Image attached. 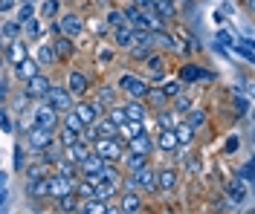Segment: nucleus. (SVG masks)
<instances>
[{"instance_id":"15","label":"nucleus","mask_w":255,"mask_h":214,"mask_svg":"<svg viewBox=\"0 0 255 214\" xmlns=\"http://www.w3.org/2000/svg\"><path fill=\"white\" fill-rule=\"evenodd\" d=\"M151 139H154V153H174V150H180V142H177L174 131L157 128L151 133Z\"/></svg>"},{"instance_id":"28","label":"nucleus","mask_w":255,"mask_h":214,"mask_svg":"<svg viewBox=\"0 0 255 214\" xmlns=\"http://www.w3.org/2000/svg\"><path fill=\"white\" fill-rule=\"evenodd\" d=\"M174 136H177V142H180V148H186V145L191 148V145H194V139H197V131L191 128L186 119H180V122L174 125Z\"/></svg>"},{"instance_id":"17","label":"nucleus","mask_w":255,"mask_h":214,"mask_svg":"<svg viewBox=\"0 0 255 214\" xmlns=\"http://www.w3.org/2000/svg\"><path fill=\"white\" fill-rule=\"evenodd\" d=\"M122 110H125V119H136V122H148V116H151V107L145 104V99H125L119 104Z\"/></svg>"},{"instance_id":"52","label":"nucleus","mask_w":255,"mask_h":214,"mask_svg":"<svg viewBox=\"0 0 255 214\" xmlns=\"http://www.w3.org/2000/svg\"><path fill=\"white\" fill-rule=\"evenodd\" d=\"M17 0H0V15H9V12H15Z\"/></svg>"},{"instance_id":"46","label":"nucleus","mask_w":255,"mask_h":214,"mask_svg":"<svg viewBox=\"0 0 255 214\" xmlns=\"http://www.w3.org/2000/svg\"><path fill=\"white\" fill-rule=\"evenodd\" d=\"M102 20L108 23V29H116V26L128 23V20H125V12H122V6H119V9H108V15L102 17Z\"/></svg>"},{"instance_id":"48","label":"nucleus","mask_w":255,"mask_h":214,"mask_svg":"<svg viewBox=\"0 0 255 214\" xmlns=\"http://www.w3.org/2000/svg\"><path fill=\"white\" fill-rule=\"evenodd\" d=\"M96 61H99V64H113V61H116V50H113V47H102V50L96 52Z\"/></svg>"},{"instance_id":"3","label":"nucleus","mask_w":255,"mask_h":214,"mask_svg":"<svg viewBox=\"0 0 255 214\" xmlns=\"http://www.w3.org/2000/svg\"><path fill=\"white\" fill-rule=\"evenodd\" d=\"M90 150H93L96 156H102L105 162H119L122 153H125V142L119 136H113V139H93Z\"/></svg>"},{"instance_id":"39","label":"nucleus","mask_w":255,"mask_h":214,"mask_svg":"<svg viewBox=\"0 0 255 214\" xmlns=\"http://www.w3.org/2000/svg\"><path fill=\"white\" fill-rule=\"evenodd\" d=\"M73 191H76V197H79V200H90V197H93V191H96V182L87 180V177H79Z\"/></svg>"},{"instance_id":"53","label":"nucleus","mask_w":255,"mask_h":214,"mask_svg":"<svg viewBox=\"0 0 255 214\" xmlns=\"http://www.w3.org/2000/svg\"><path fill=\"white\" fill-rule=\"evenodd\" d=\"M238 145H241V139H238V136H229V142H226V153L238 150Z\"/></svg>"},{"instance_id":"50","label":"nucleus","mask_w":255,"mask_h":214,"mask_svg":"<svg viewBox=\"0 0 255 214\" xmlns=\"http://www.w3.org/2000/svg\"><path fill=\"white\" fill-rule=\"evenodd\" d=\"M186 171H189L191 177H200V171H203V165H200V159H197V156H191V162L186 159Z\"/></svg>"},{"instance_id":"55","label":"nucleus","mask_w":255,"mask_h":214,"mask_svg":"<svg viewBox=\"0 0 255 214\" xmlns=\"http://www.w3.org/2000/svg\"><path fill=\"white\" fill-rule=\"evenodd\" d=\"M241 3H244V6H247V9H253V0H241Z\"/></svg>"},{"instance_id":"41","label":"nucleus","mask_w":255,"mask_h":214,"mask_svg":"<svg viewBox=\"0 0 255 214\" xmlns=\"http://www.w3.org/2000/svg\"><path fill=\"white\" fill-rule=\"evenodd\" d=\"M159 90L165 93V99H174L180 90H186V84L180 81V78H162V81H159Z\"/></svg>"},{"instance_id":"35","label":"nucleus","mask_w":255,"mask_h":214,"mask_svg":"<svg viewBox=\"0 0 255 214\" xmlns=\"http://www.w3.org/2000/svg\"><path fill=\"white\" fill-rule=\"evenodd\" d=\"M79 203L81 200L76 197V191H70V194H64V197L55 200V212H61V214H79Z\"/></svg>"},{"instance_id":"23","label":"nucleus","mask_w":255,"mask_h":214,"mask_svg":"<svg viewBox=\"0 0 255 214\" xmlns=\"http://www.w3.org/2000/svg\"><path fill=\"white\" fill-rule=\"evenodd\" d=\"M12 72H15V78H17V81L23 84L26 78H32L35 72H41V67H38V61H35V58H29V55H26L23 61L12 64Z\"/></svg>"},{"instance_id":"45","label":"nucleus","mask_w":255,"mask_h":214,"mask_svg":"<svg viewBox=\"0 0 255 214\" xmlns=\"http://www.w3.org/2000/svg\"><path fill=\"white\" fill-rule=\"evenodd\" d=\"M35 17V3H17L15 6V20L23 26L26 20H32Z\"/></svg>"},{"instance_id":"12","label":"nucleus","mask_w":255,"mask_h":214,"mask_svg":"<svg viewBox=\"0 0 255 214\" xmlns=\"http://www.w3.org/2000/svg\"><path fill=\"white\" fill-rule=\"evenodd\" d=\"M49 84H52V78H49L47 72L41 70V72H35L32 78H26L20 90L26 93V99H29V101H41V99H44V93H47V87H49Z\"/></svg>"},{"instance_id":"20","label":"nucleus","mask_w":255,"mask_h":214,"mask_svg":"<svg viewBox=\"0 0 255 214\" xmlns=\"http://www.w3.org/2000/svg\"><path fill=\"white\" fill-rule=\"evenodd\" d=\"M151 9L157 12V17L165 23V26H168L171 20L180 17V6H177L174 0H154V3H151Z\"/></svg>"},{"instance_id":"40","label":"nucleus","mask_w":255,"mask_h":214,"mask_svg":"<svg viewBox=\"0 0 255 214\" xmlns=\"http://www.w3.org/2000/svg\"><path fill=\"white\" fill-rule=\"evenodd\" d=\"M0 35H3L6 41H15V38H23V26H20L17 20H3V26H0Z\"/></svg>"},{"instance_id":"8","label":"nucleus","mask_w":255,"mask_h":214,"mask_svg":"<svg viewBox=\"0 0 255 214\" xmlns=\"http://www.w3.org/2000/svg\"><path fill=\"white\" fill-rule=\"evenodd\" d=\"M44 101H47V104H52L58 113H64V110H73V101H76V99L67 93V87H64V84L52 81L47 87V93H44Z\"/></svg>"},{"instance_id":"27","label":"nucleus","mask_w":255,"mask_h":214,"mask_svg":"<svg viewBox=\"0 0 255 214\" xmlns=\"http://www.w3.org/2000/svg\"><path fill=\"white\" fill-rule=\"evenodd\" d=\"M122 168H119V162H102V171L96 174L93 182H119L122 185Z\"/></svg>"},{"instance_id":"31","label":"nucleus","mask_w":255,"mask_h":214,"mask_svg":"<svg viewBox=\"0 0 255 214\" xmlns=\"http://www.w3.org/2000/svg\"><path fill=\"white\" fill-rule=\"evenodd\" d=\"M154 122H157V128H165V131H174V125L180 122V116L165 104V107H159V110H154Z\"/></svg>"},{"instance_id":"54","label":"nucleus","mask_w":255,"mask_h":214,"mask_svg":"<svg viewBox=\"0 0 255 214\" xmlns=\"http://www.w3.org/2000/svg\"><path fill=\"white\" fill-rule=\"evenodd\" d=\"M177 6H180V9H189V6H194V0H174Z\"/></svg>"},{"instance_id":"30","label":"nucleus","mask_w":255,"mask_h":214,"mask_svg":"<svg viewBox=\"0 0 255 214\" xmlns=\"http://www.w3.org/2000/svg\"><path fill=\"white\" fill-rule=\"evenodd\" d=\"M247 188H250V185L235 177L232 182H226V197H229V200H232V203L241 209V203H247Z\"/></svg>"},{"instance_id":"14","label":"nucleus","mask_w":255,"mask_h":214,"mask_svg":"<svg viewBox=\"0 0 255 214\" xmlns=\"http://www.w3.org/2000/svg\"><path fill=\"white\" fill-rule=\"evenodd\" d=\"M177 185H180V171L174 165L157 168V194H174Z\"/></svg>"},{"instance_id":"19","label":"nucleus","mask_w":255,"mask_h":214,"mask_svg":"<svg viewBox=\"0 0 255 214\" xmlns=\"http://www.w3.org/2000/svg\"><path fill=\"white\" fill-rule=\"evenodd\" d=\"M125 150L145 153V156H154V139H151V133L142 131V133H136V136H130V139L125 142Z\"/></svg>"},{"instance_id":"18","label":"nucleus","mask_w":255,"mask_h":214,"mask_svg":"<svg viewBox=\"0 0 255 214\" xmlns=\"http://www.w3.org/2000/svg\"><path fill=\"white\" fill-rule=\"evenodd\" d=\"M23 191L32 203H41V200H49V185H47V177H32V180L23 182Z\"/></svg>"},{"instance_id":"11","label":"nucleus","mask_w":255,"mask_h":214,"mask_svg":"<svg viewBox=\"0 0 255 214\" xmlns=\"http://www.w3.org/2000/svg\"><path fill=\"white\" fill-rule=\"evenodd\" d=\"M177 78L186 84V87H194V84H200V81H212V72L203 70L200 64H194V61H186V64L177 70Z\"/></svg>"},{"instance_id":"2","label":"nucleus","mask_w":255,"mask_h":214,"mask_svg":"<svg viewBox=\"0 0 255 214\" xmlns=\"http://www.w3.org/2000/svg\"><path fill=\"white\" fill-rule=\"evenodd\" d=\"M148 87H151V81H148L145 75H139V72L122 70V72L116 75V90L125 93V99H145Z\"/></svg>"},{"instance_id":"51","label":"nucleus","mask_w":255,"mask_h":214,"mask_svg":"<svg viewBox=\"0 0 255 214\" xmlns=\"http://www.w3.org/2000/svg\"><path fill=\"white\" fill-rule=\"evenodd\" d=\"M90 29H93V35H99V38H105V35L111 32L105 20H93V23H90Z\"/></svg>"},{"instance_id":"9","label":"nucleus","mask_w":255,"mask_h":214,"mask_svg":"<svg viewBox=\"0 0 255 214\" xmlns=\"http://www.w3.org/2000/svg\"><path fill=\"white\" fill-rule=\"evenodd\" d=\"M76 180H79V177H64V174H58V171L49 168V174H47L49 200H58V197H64V194H70V191L76 188Z\"/></svg>"},{"instance_id":"42","label":"nucleus","mask_w":255,"mask_h":214,"mask_svg":"<svg viewBox=\"0 0 255 214\" xmlns=\"http://www.w3.org/2000/svg\"><path fill=\"white\" fill-rule=\"evenodd\" d=\"M23 35H26V41H41L44 38V29H41V20L38 17H32L23 23Z\"/></svg>"},{"instance_id":"36","label":"nucleus","mask_w":255,"mask_h":214,"mask_svg":"<svg viewBox=\"0 0 255 214\" xmlns=\"http://www.w3.org/2000/svg\"><path fill=\"white\" fill-rule=\"evenodd\" d=\"M29 55V47H26V41L23 38H15V41H9V64H17V61H23Z\"/></svg>"},{"instance_id":"43","label":"nucleus","mask_w":255,"mask_h":214,"mask_svg":"<svg viewBox=\"0 0 255 214\" xmlns=\"http://www.w3.org/2000/svg\"><path fill=\"white\" fill-rule=\"evenodd\" d=\"M186 122H189L194 131H200V128L209 122V116H206V110H200V107H191L189 113H186Z\"/></svg>"},{"instance_id":"1","label":"nucleus","mask_w":255,"mask_h":214,"mask_svg":"<svg viewBox=\"0 0 255 214\" xmlns=\"http://www.w3.org/2000/svg\"><path fill=\"white\" fill-rule=\"evenodd\" d=\"M122 188H136L142 197H157V165H142L139 171L122 177Z\"/></svg>"},{"instance_id":"5","label":"nucleus","mask_w":255,"mask_h":214,"mask_svg":"<svg viewBox=\"0 0 255 214\" xmlns=\"http://www.w3.org/2000/svg\"><path fill=\"white\" fill-rule=\"evenodd\" d=\"M64 87H67V93L73 96V99H87V93H90V75L84 72V70H67V78H64Z\"/></svg>"},{"instance_id":"49","label":"nucleus","mask_w":255,"mask_h":214,"mask_svg":"<svg viewBox=\"0 0 255 214\" xmlns=\"http://www.w3.org/2000/svg\"><path fill=\"white\" fill-rule=\"evenodd\" d=\"M238 180H244L247 185L253 182V159H247V162L241 165V171H238Z\"/></svg>"},{"instance_id":"38","label":"nucleus","mask_w":255,"mask_h":214,"mask_svg":"<svg viewBox=\"0 0 255 214\" xmlns=\"http://www.w3.org/2000/svg\"><path fill=\"white\" fill-rule=\"evenodd\" d=\"M122 12H125V20L133 26V29H142V9H139L136 3H130V0H128L125 6H122Z\"/></svg>"},{"instance_id":"13","label":"nucleus","mask_w":255,"mask_h":214,"mask_svg":"<svg viewBox=\"0 0 255 214\" xmlns=\"http://www.w3.org/2000/svg\"><path fill=\"white\" fill-rule=\"evenodd\" d=\"M52 139H55V131H47V128L29 122V128H26V145H29L32 153H38L41 148H47Z\"/></svg>"},{"instance_id":"6","label":"nucleus","mask_w":255,"mask_h":214,"mask_svg":"<svg viewBox=\"0 0 255 214\" xmlns=\"http://www.w3.org/2000/svg\"><path fill=\"white\" fill-rule=\"evenodd\" d=\"M116 209H119V214H139V212H145V200L136 188H119Z\"/></svg>"},{"instance_id":"22","label":"nucleus","mask_w":255,"mask_h":214,"mask_svg":"<svg viewBox=\"0 0 255 214\" xmlns=\"http://www.w3.org/2000/svg\"><path fill=\"white\" fill-rule=\"evenodd\" d=\"M52 50L58 55V64H64V61H70V58L76 55V44H73V38H67V35H55Z\"/></svg>"},{"instance_id":"47","label":"nucleus","mask_w":255,"mask_h":214,"mask_svg":"<svg viewBox=\"0 0 255 214\" xmlns=\"http://www.w3.org/2000/svg\"><path fill=\"white\" fill-rule=\"evenodd\" d=\"M52 171H58V174H64V177H79V165L70 162V159H64V156L52 165Z\"/></svg>"},{"instance_id":"26","label":"nucleus","mask_w":255,"mask_h":214,"mask_svg":"<svg viewBox=\"0 0 255 214\" xmlns=\"http://www.w3.org/2000/svg\"><path fill=\"white\" fill-rule=\"evenodd\" d=\"M87 153H90V142H84V139H76L73 145H67V148L61 150L64 159H70V162H76V165H79Z\"/></svg>"},{"instance_id":"32","label":"nucleus","mask_w":255,"mask_h":214,"mask_svg":"<svg viewBox=\"0 0 255 214\" xmlns=\"http://www.w3.org/2000/svg\"><path fill=\"white\" fill-rule=\"evenodd\" d=\"M35 12H38V17H41V20H55V17H58V12H61V0H38V9H35Z\"/></svg>"},{"instance_id":"7","label":"nucleus","mask_w":255,"mask_h":214,"mask_svg":"<svg viewBox=\"0 0 255 214\" xmlns=\"http://www.w3.org/2000/svg\"><path fill=\"white\" fill-rule=\"evenodd\" d=\"M58 110L52 107V104H47V101H35V107H32V122L35 125H41V128H47V131H55L58 128Z\"/></svg>"},{"instance_id":"29","label":"nucleus","mask_w":255,"mask_h":214,"mask_svg":"<svg viewBox=\"0 0 255 214\" xmlns=\"http://www.w3.org/2000/svg\"><path fill=\"white\" fill-rule=\"evenodd\" d=\"M168 107H171V110H174L177 116H186V113L191 110V107H194V99H191L189 90H180L174 99H168Z\"/></svg>"},{"instance_id":"25","label":"nucleus","mask_w":255,"mask_h":214,"mask_svg":"<svg viewBox=\"0 0 255 214\" xmlns=\"http://www.w3.org/2000/svg\"><path fill=\"white\" fill-rule=\"evenodd\" d=\"M151 41H154V50H159V52H174L177 50V38L165 26L162 29H157V32H151Z\"/></svg>"},{"instance_id":"21","label":"nucleus","mask_w":255,"mask_h":214,"mask_svg":"<svg viewBox=\"0 0 255 214\" xmlns=\"http://www.w3.org/2000/svg\"><path fill=\"white\" fill-rule=\"evenodd\" d=\"M32 58L38 61L41 70H47V67H58V55H55V50H52V41H41Z\"/></svg>"},{"instance_id":"37","label":"nucleus","mask_w":255,"mask_h":214,"mask_svg":"<svg viewBox=\"0 0 255 214\" xmlns=\"http://www.w3.org/2000/svg\"><path fill=\"white\" fill-rule=\"evenodd\" d=\"M145 104H148V107H151V113H154V110H159V107H165L168 99H165V93H162L159 87L151 84V87H148V93H145Z\"/></svg>"},{"instance_id":"4","label":"nucleus","mask_w":255,"mask_h":214,"mask_svg":"<svg viewBox=\"0 0 255 214\" xmlns=\"http://www.w3.org/2000/svg\"><path fill=\"white\" fill-rule=\"evenodd\" d=\"M55 26H58V35H67V38H73V41L87 29V23H84V17H81L79 12H58Z\"/></svg>"},{"instance_id":"44","label":"nucleus","mask_w":255,"mask_h":214,"mask_svg":"<svg viewBox=\"0 0 255 214\" xmlns=\"http://www.w3.org/2000/svg\"><path fill=\"white\" fill-rule=\"evenodd\" d=\"M47 174H49V165L41 162V159H32V162L26 165V171H23L26 180H32V177H47Z\"/></svg>"},{"instance_id":"24","label":"nucleus","mask_w":255,"mask_h":214,"mask_svg":"<svg viewBox=\"0 0 255 214\" xmlns=\"http://www.w3.org/2000/svg\"><path fill=\"white\" fill-rule=\"evenodd\" d=\"M102 162H105V159H102V156H96L93 150H90V153H87V156H84V159L79 162V177L96 180V174L102 171Z\"/></svg>"},{"instance_id":"56","label":"nucleus","mask_w":255,"mask_h":214,"mask_svg":"<svg viewBox=\"0 0 255 214\" xmlns=\"http://www.w3.org/2000/svg\"><path fill=\"white\" fill-rule=\"evenodd\" d=\"M17 3H38V0H17Z\"/></svg>"},{"instance_id":"10","label":"nucleus","mask_w":255,"mask_h":214,"mask_svg":"<svg viewBox=\"0 0 255 214\" xmlns=\"http://www.w3.org/2000/svg\"><path fill=\"white\" fill-rule=\"evenodd\" d=\"M142 70L148 72V81H154V84H159L162 78H165V52H159V50H154L151 55H145L142 61Z\"/></svg>"},{"instance_id":"34","label":"nucleus","mask_w":255,"mask_h":214,"mask_svg":"<svg viewBox=\"0 0 255 214\" xmlns=\"http://www.w3.org/2000/svg\"><path fill=\"white\" fill-rule=\"evenodd\" d=\"M119 182H96V191L93 197L102 200V203H111V200H116V194H119Z\"/></svg>"},{"instance_id":"16","label":"nucleus","mask_w":255,"mask_h":214,"mask_svg":"<svg viewBox=\"0 0 255 214\" xmlns=\"http://www.w3.org/2000/svg\"><path fill=\"white\" fill-rule=\"evenodd\" d=\"M111 47L116 52H125L130 44H133V38H136V29L130 26V23H122V26H116V29H111Z\"/></svg>"},{"instance_id":"33","label":"nucleus","mask_w":255,"mask_h":214,"mask_svg":"<svg viewBox=\"0 0 255 214\" xmlns=\"http://www.w3.org/2000/svg\"><path fill=\"white\" fill-rule=\"evenodd\" d=\"M93 99L102 101L105 107H111V104H116V101H119V90H116V84H99Z\"/></svg>"}]
</instances>
